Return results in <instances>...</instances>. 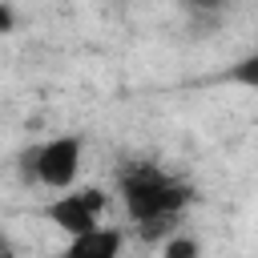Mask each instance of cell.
Masks as SVG:
<instances>
[{"instance_id": "1", "label": "cell", "mask_w": 258, "mask_h": 258, "mask_svg": "<svg viewBox=\"0 0 258 258\" xmlns=\"http://www.w3.org/2000/svg\"><path fill=\"white\" fill-rule=\"evenodd\" d=\"M113 185L125 206V218L149 242L173 234L185 210L194 206V185L153 157H125L113 173Z\"/></svg>"}, {"instance_id": "2", "label": "cell", "mask_w": 258, "mask_h": 258, "mask_svg": "<svg viewBox=\"0 0 258 258\" xmlns=\"http://www.w3.org/2000/svg\"><path fill=\"white\" fill-rule=\"evenodd\" d=\"M81 165H85V141L77 133H56V137H44L36 145H28L20 153V173L24 181H36L52 194L60 189H73L81 181Z\"/></svg>"}, {"instance_id": "3", "label": "cell", "mask_w": 258, "mask_h": 258, "mask_svg": "<svg viewBox=\"0 0 258 258\" xmlns=\"http://www.w3.org/2000/svg\"><path fill=\"white\" fill-rule=\"evenodd\" d=\"M105 210H109V194L101 185H73V189H60L44 206V218L73 238V234H85V230L101 226Z\"/></svg>"}, {"instance_id": "4", "label": "cell", "mask_w": 258, "mask_h": 258, "mask_svg": "<svg viewBox=\"0 0 258 258\" xmlns=\"http://www.w3.org/2000/svg\"><path fill=\"white\" fill-rule=\"evenodd\" d=\"M125 246V230H113V226H93L85 234H73L69 238V254H85V258H117Z\"/></svg>"}, {"instance_id": "5", "label": "cell", "mask_w": 258, "mask_h": 258, "mask_svg": "<svg viewBox=\"0 0 258 258\" xmlns=\"http://www.w3.org/2000/svg\"><path fill=\"white\" fill-rule=\"evenodd\" d=\"M177 8H181L185 24H189L198 36H210V32L222 28V20H226V12H230V0H177Z\"/></svg>"}, {"instance_id": "6", "label": "cell", "mask_w": 258, "mask_h": 258, "mask_svg": "<svg viewBox=\"0 0 258 258\" xmlns=\"http://www.w3.org/2000/svg\"><path fill=\"white\" fill-rule=\"evenodd\" d=\"M230 81H238V85H246L250 93H258V48L246 52V56L230 69Z\"/></svg>"}, {"instance_id": "7", "label": "cell", "mask_w": 258, "mask_h": 258, "mask_svg": "<svg viewBox=\"0 0 258 258\" xmlns=\"http://www.w3.org/2000/svg\"><path fill=\"white\" fill-rule=\"evenodd\" d=\"M198 250H202L198 238H169V234L161 238V254L165 258H181V254H198Z\"/></svg>"}, {"instance_id": "8", "label": "cell", "mask_w": 258, "mask_h": 258, "mask_svg": "<svg viewBox=\"0 0 258 258\" xmlns=\"http://www.w3.org/2000/svg\"><path fill=\"white\" fill-rule=\"evenodd\" d=\"M16 8H12V0H0V36H8V32H16Z\"/></svg>"}]
</instances>
